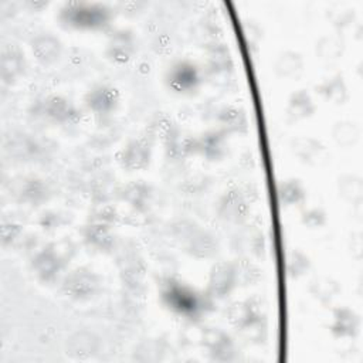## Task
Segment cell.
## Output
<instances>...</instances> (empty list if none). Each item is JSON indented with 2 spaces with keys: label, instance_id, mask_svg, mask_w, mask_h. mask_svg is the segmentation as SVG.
<instances>
[{
  "label": "cell",
  "instance_id": "cell-9",
  "mask_svg": "<svg viewBox=\"0 0 363 363\" xmlns=\"http://www.w3.org/2000/svg\"><path fill=\"white\" fill-rule=\"evenodd\" d=\"M152 159L150 136H138L130 139L116 155L119 166L128 172L145 170Z\"/></svg>",
  "mask_w": 363,
  "mask_h": 363
},
{
  "label": "cell",
  "instance_id": "cell-21",
  "mask_svg": "<svg viewBox=\"0 0 363 363\" xmlns=\"http://www.w3.org/2000/svg\"><path fill=\"white\" fill-rule=\"evenodd\" d=\"M217 123H218V129H221L227 135L244 133L248 129L247 115L244 113L242 109L233 105L224 106L218 111Z\"/></svg>",
  "mask_w": 363,
  "mask_h": 363
},
{
  "label": "cell",
  "instance_id": "cell-34",
  "mask_svg": "<svg viewBox=\"0 0 363 363\" xmlns=\"http://www.w3.org/2000/svg\"><path fill=\"white\" fill-rule=\"evenodd\" d=\"M301 220H302V224L306 225L308 228H319L325 224L326 214L323 210H320L318 207H312L302 213Z\"/></svg>",
  "mask_w": 363,
  "mask_h": 363
},
{
  "label": "cell",
  "instance_id": "cell-3",
  "mask_svg": "<svg viewBox=\"0 0 363 363\" xmlns=\"http://www.w3.org/2000/svg\"><path fill=\"white\" fill-rule=\"evenodd\" d=\"M166 86L177 95H193L203 82V74L199 65L187 58L176 60L164 74Z\"/></svg>",
  "mask_w": 363,
  "mask_h": 363
},
{
  "label": "cell",
  "instance_id": "cell-29",
  "mask_svg": "<svg viewBox=\"0 0 363 363\" xmlns=\"http://www.w3.org/2000/svg\"><path fill=\"white\" fill-rule=\"evenodd\" d=\"M311 267V261L306 254H303L301 250H292L288 254L286 258V269L289 277L292 278H301L303 277Z\"/></svg>",
  "mask_w": 363,
  "mask_h": 363
},
{
  "label": "cell",
  "instance_id": "cell-22",
  "mask_svg": "<svg viewBox=\"0 0 363 363\" xmlns=\"http://www.w3.org/2000/svg\"><path fill=\"white\" fill-rule=\"evenodd\" d=\"M313 112H315V102L311 94L306 92L305 89H298L289 96L286 115L291 121L294 122L303 121L306 118H311Z\"/></svg>",
  "mask_w": 363,
  "mask_h": 363
},
{
  "label": "cell",
  "instance_id": "cell-20",
  "mask_svg": "<svg viewBox=\"0 0 363 363\" xmlns=\"http://www.w3.org/2000/svg\"><path fill=\"white\" fill-rule=\"evenodd\" d=\"M204 345L207 347V353L213 360L228 362L234 360L237 356V347L234 340L221 330H214L208 333Z\"/></svg>",
  "mask_w": 363,
  "mask_h": 363
},
{
  "label": "cell",
  "instance_id": "cell-32",
  "mask_svg": "<svg viewBox=\"0 0 363 363\" xmlns=\"http://www.w3.org/2000/svg\"><path fill=\"white\" fill-rule=\"evenodd\" d=\"M339 190L342 196L349 201H357L362 196V183L359 177L347 176L342 183L339 184Z\"/></svg>",
  "mask_w": 363,
  "mask_h": 363
},
{
  "label": "cell",
  "instance_id": "cell-19",
  "mask_svg": "<svg viewBox=\"0 0 363 363\" xmlns=\"http://www.w3.org/2000/svg\"><path fill=\"white\" fill-rule=\"evenodd\" d=\"M329 329L332 336L336 339H353L359 333L360 319L353 309L347 306H339L332 313Z\"/></svg>",
  "mask_w": 363,
  "mask_h": 363
},
{
  "label": "cell",
  "instance_id": "cell-30",
  "mask_svg": "<svg viewBox=\"0 0 363 363\" xmlns=\"http://www.w3.org/2000/svg\"><path fill=\"white\" fill-rule=\"evenodd\" d=\"M357 135H359V132H357V128L354 126V123L347 122V121L336 123L335 130H333L335 140L343 146L353 143L357 139Z\"/></svg>",
  "mask_w": 363,
  "mask_h": 363
},
{
  "label": "cell",
  "instance_id": "cell-33",
  "mask_svg": "<svg viewBox=\"0 0 363 363\" xmlns=\"http://www.w3.org/2000/svg\"><path fill=\"white\" fill-rule=\"evenodd\" d=\"M336 291H337L336 284L332 282V281L328 279V278L315 281L313 285H312V288H311V292H312L316 298H319L320 301L333 298L335 294H336Z\"/></svg>",
  "mask_w": 363,
  "mask_h": 363
},
{
  "label": "cell",
  "instance_id": "cell-6",
  "mask_svg": "<svg viewBox=\"0 0 363 363\" xmlns=\"http://www.w3.org/2000/svg\"><path fill=\"white\" fill-rule=\"evenodd\" d=\"M238 282L237 265L228 261H218L210 269L206 295L211 301L224 299L235 289Z\"/></svg>",
  "mask_w": 363,
  "mask_h": 363
},
{
  "label": "cell",
  "instance_id": "cell-26",
  "mask_svg": "<svg viewBox=\"0 0 363 363\" xmlns=\"http://www.w3.org/2000/svg\"><path fill=\"white\" fill-rule=\"evenodd\" d=\"M302 71L303 60L295 51H285L275 61V72L281 78H298Z\"/></svg>",
  "mask_w": 363,
  "mask_h": 363
},
{
  "label": "cell",
  "instance_id": "cell-12",
  "mask_svg": "<svg viewBox=\"0 0 363 363\" xmlns=\"http://www.w3.org/2000/svg\"><path fill=\"white\" fill-rule=\"evenodd\" d=\"M84 242L95 252L109 254L115 248V234L112 223L94 218L82 230Z\"/></svg>",
  "mask_w": 363,
  "mask_h": 363
},
{
  "label": "cell",
  "instance_id": "cell-35",
  "mask_svg": "<svg viewBox=\"0 0 363 363\" xmlns=\"http://www.w3.org/2000/svg\"><path fill=\"white\" fill-rule=\"evenodd\" d=\"M147 187L145 184H140V183H132L128 186L126 189V199L130 203V206L133 207H140L142 203L147 199Z\"/></svg>",
  "mask_w": 363,
  "mask_h": 363
},
{
  "label": "cell",
  "instance_id": "cell-15",
  "mask_svg": "<svg viewBox=\"0 0 363 363\" xmlns=\"http://www.w3.org/2000/svg\"><path fill=\"white\" fill-rule=\"evenodd\" d=\"M248 203L238 189L227 190L221 196L217 207L220 218L233 224L242 223L248 217Z\"/></svg>",
  "mask_w": 363,
  "mask_h": 363
},
{
  "label": "cell",
  "instance_id": "cell-8",
  "mask_svg": "<svg viewBox=\"0 0 363 363\" xmlns=\"http://www.w3.org/2000/svg\"><path fill=\"white\" fill-rule=\"evenodd\" d=\"M119 91L108 84L92 86L84 96V106L96 118H109L119 106Z\"/></svg>",
  "mask_w": 363,
  "mask_h": 363
},
{
  "label": "cell",
  "instance_id": "cell-2",
  "mask_svg": "<svg viewBox=\"0 0 363 363\" xmlns=\"http://www.w3.org/2000/svg\"><path fill=\"white\" fill-rule=\"evenodd\" d=\"M60 24L74 31H105L112 23V10L104 3L68 1L58 13Z\"/></svg>",
  "mask_w": 363,
  "mask_h": 363
},
{
  "label": "cell",
  "instance_id": "cell-18",
  "mask_svg": "<svg viewBox=\"0 0 363 363\" xmlns=\"http://www.w3.org/2000/svg\"><path fill=\"white\" fill-rule=\"evenodd\" d=\"M101 347L98 336L91 330H78L67 340V354L77 360H86L94 357Z\"/></svg>",
  "mask_w": 363,
  "mask_h": 363
},
{
  "label": "cell",
  "instance_id": "cell-14",
  "mask_svg": "<svg viewBox=\"0 0 363 363\" xmlns=\"http://www.w3.org/2000/svg\"><path fill=\"white\" fill-rule=\"evenodd\" d=\"M35 61L43 67L54 65L62 52V44L58 37L51 33H38L30 43Z\"/></svg>",
  "mask_w": 363,
  "mask_h": 363
},
{
  "label": "cell",
  "instance_id": "cell-23",
  "mask_svg": "<svg viewBox=\"0 0 363 363\" xmlns=\"http://www.w3.org/2000/svg\"><path fill=\"white\" fill-rule=\"evenodd\" d=\"M18 196H20V200L26 206L37 207V206L44 204L48 200L50 191H48L47 184L43 180H40L37 177H31V179L24 180V183L20 187Z\"/></svg>",
  "mask_w": 363,
  "mask_h": 363
},
{
  "label": "cell",
  "instance_id": "cell-27",
  "mask_svg": "<svg viewBox=\"0 0 363 363\" xmlns=\"http://www.w3.org/2000/svg\"><path fill=\"white\" fill-rule=\"evenodd\" d=\"M292 152L302 163L315 164L323 155V146L316 139L299 138L294 140Z\"/></svg>",
  "mask_w": 363,
  "mask_h": 363
},
{
  "label": "cell",
  "instance_id": "cell-31",
  "mask_svg": "<svg viewBox=\"0 0 363 363\" xmlns=\"http://www.w3.org/2000/svg\"><path fill=\"white\" fill-rule=\"evenodd\" d=\"M125 267L122 268V275L126 278L128 284H136L140 285L143 278V265L140 261L136 259V257L130 255L126 257V261H123Z\"/></svg>",
  "mask_w": 363,
  "mask_h": 363
},
{
  "label": "cell",
  "instance_id": "cell-16",
  "mask_svg": "<svg viewBox=\"0 0 363 363\" xmlns=\"http://www.w3.org/2000/svg\"><path fill=\"white\" fill-rule=\"evenodd\" d=\"M26 71V57L21 48L16 44L7 45L0 57V77L7 85L16 84Z\"/></svg>",
  "mask_w": 363,
  "mask_h": 363
},
{
  "label": "cell",
  "instance_id": "cell-25",
  "mask_svg": "<svg viewBox=\"0 0 363 363\" xmlns=\"http://www.w3.org/2000/svg\"><path fill=\"white\" fill-rule=\"evenodd\" d=\"M278 200L284 207H296L306 200V190L301 180L285 179L278 186Z\"/></svg>",
  "mask_w": 363,
  "mask_h": 363
},
{
  "label": "cell",
  "instance_id": "cell-7",
  "mask_svg": "<svg viewBox=\"0 0 363 363\" xmlns=\"http://www.w3.org/2000/svg\"><path fill=\"white\" fill-rule=\"evenodd\" d=\"M31 271L44 285L57 284L64 271V258L52 245L38 250L31 261Z\"/></svg>",
  "mask_w": 363,
  "mask_h": 363
},
{
  "label": "cell",
  "instance_id": "cell-4",
  "mask_svg": "<svg viewBox=\"0 0 363 363\" xmlns=\"http://www.w3.org/2000/svg\"><path fill=\"white\" fill-rule=\"evenodd\" d=\"M101 288V279L98 274L86 267H79L61 279V292L65 298L75 302H85L92 299Z\"/></svg>",
  "mask_w": 363,
  "mask_h": 363
},
{
  "label": "cell",
  "instance_id": "cell-10",
  "mask_svg": "<svg viewBox=\"0 0 363 363\" xmlns=\"http://www.w3.org/2000/svg\"><path fill=\"white\" fill-rule=\"evenodd\" d=\"M136 38L128 28H119L109 34L105 55L115 65L128 64L136 54Z\"/></svg>",
  "mask_w": 363,
  "mask_h": 363
},
{
  "label": "cell",
  "instance_id": "cell-17",
  "mask_svg": "<svg viewBox=\"0 0 363 363\" xmlns=\"http://www.w3.org/2000/svg\"><path fill=\"white\" fill-rule=\"evenodd\" d=\"M186 251L196 258H211L217 252L216 238L204 230L197 227H189L183 234Z\"/></svg>",
  "mask_w": 363,
  "mask_h": 363
},
{
  "label": "cell",
  "instance_id": "cell-1",
  "mask_svg": "<svg viewBox=\"0 0 363 363\" xmlns=\"http://www.w3.org/2000/svg\"><path fill=\"white\" fill-rule=\"evenodd\" d=\"M160 301L174 315L194 320L206 312L211 299L177 278H167L160 285Z\"/></svg>",
  "mask_w": 363,
  "mask_h": 363
},
{
  "label": "cell",
  "instance_id": "cell-11",
  "mask_svg": "<svg viewBox=\"0 0 363 363\" xmlns=\"http://www.w3.org/2000/svg\"><path fill=\"white\" fill-rule=\"evenodd\" d=\"M227 133L221 129H211L203 132L200 136L194 138V155L204 157L208 162L223 160L228 150Z\"/></svg>",
  "mask_w": 363,
  "mask_h": 363
},
{
  "label": "cell",
  "instance_id": "cell-5",
  "mask_svg": "<svg viewBox=\"0 0 363 363\" xmlns=\"http://www.w3.org/2000/svg\"><path fill=\"white\" fill-rule=\"evenodd\" d=\"M37 113L45 122L57 126H72L81 121V111L64 95H48L37 106Z\"/></svg>",
  "mask_w": 363,
  "mask_h": 363
},
{
  "label": "cell",
  "instance_id": "cell-28",
  "mask_svg": "<svg viewBox=\"0 0 363 363\" xmlns=\"http://www.w3.org/2000/svg\"><path fill=\"white\" fill-rule=\"evenodd\" d=\"M207 67L208 71L213 74H227L233 68L231 55L228 52V48L224 44H214L208 50L207 55Z\"/></svg>",
  "mask_w": 363,
  "mask_h": 363
},
{
  "label": "cell",
  "instance_id": "cell-24",
  "mask_svg": "<svg viewBox=\"0 0 363 363\" xmlns=\"http://www.w3.org/2000/svg\"><path fill=\"white\" fill-rule=\"evenodd\" d=\"M316 91L323 99H326L335 105L345 104L349 98L346 82L343 81V78L340 75H332L329 78H325L316 86Z\"/></svg>",
  "mask_w": 363,
  "mask_h": 363
},
{
  "label": "cell",
  "instance_id": "cell-13",
  "mask_svg": "<svg viewBox=\"0 0 363 363\" xmlns=\"http://www.w3.org/2000/svg\"><path fill=\"white\" fill-rule=\"evenodd\" d=\"M230 323L242 332H251L261 325V308L254 299L237 301L234 302L227 312Z\"/></svg>",
  "mask_w": 363,
  "mask_h": 363
}]
</instances>
